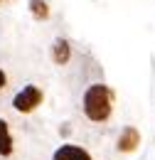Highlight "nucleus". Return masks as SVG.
<instances>
[{
  "instance_id": "f257e3e1",
  "label": "nucleus",
  "mask_w": 155,
  "mask_h": 160,
  "mask_svg": "<svg viewBox=\"0 0 155 160\" xmlns=\"http://www.w3.org/2000/svg\"><path fill=\"white\" fill-rule=\"evenodd\" d=\"M113 111V91L106 84H91L84 94V113L89 121L103 123Z\"/></svg>"
},
{
  "instance_id": "f03ea898",
  "label": "nucleus",
  "mask_w": 155,
  "mask_h": 160,
  "mask_svg": "<svg viewBox=\"0 0 155 160\" xmlns=\"http://www.w3.org/2000/svg\"><path fill=\"white\" fill-rule=\"evenodd\" d=\"M39 103H42V91H39L37 86H32V84L25 86L18 96H15V101H12V106L18 108L20 113H32Z\"/></svg>"
},
{
  "instance_id": "7ed1b4c3",
  "label": "nucleus",
  "mask_w": 155,
  "mask_h": 160,
  "mask_svg": "<svg viewBox=\"0 0 155 160\" xmlns=\"http://www.w3.org/2000/svg\"><path fill=\"white\" fill-rule=\"evenodd\" d=\"M52 160H94V158L84 148L72 145V143H64V145H59L57 150H54V158Z\"/></svg>"
},
{
  "instance_id": "20e7f679",
  "label": "nucleus",
  "mask_w": 155,
  "mask_h": 160,
  "mask_svg": "<svg viewBox=\"0 0 155 160\" xmlns=\"http://www.w3.org/2000/svg\"><path fill=\"white\" fill-rule=\"evenodd\" d=\"M138 143H140V133H138L136 128H123L121 131V136H118V140H116V145H118V150L121 153H133L138 148Z\"/></svg>"
},
{
  "instance_id": "39448f33",
  "label": "nucleus",
  "mask_w": 155,
  "mask_h": 160,
  "mask_svg": "<svg viewBox=\"0 0 155 160\" xmlns=\"http://www.w3.org/2000/svg\"><path fill=\"white\" fill-rule=\"evenodd\" d=\"M0 155L2 158L12 155V136H10V128L2 118H0Z\"/></svg>"
},
{
  "instance_id": "423d86ee",
  "label": "nucleus",
  "mask_w": 155,
  "mask_h": 160,
  "mask_svg": "<svg viewBox=\"0 0 155 160\" xmlns=\"http://www.w3.org/2000/svg\"><path fill=\"white\" fill-rule=\"evenodd\" d=\"M52 49H54V62L57 64H67L69 62V42L67 40H57Z\"/></svg>"
},
{
  "instance_id": "0eeeda50",
  "label": "nucleus",
  "mask_w": 155,
  "mask_h": 160,
  "mask_svg": "<svg viewBox=\"0 0 155 160\" xmlns=\"http://www.w3.org/2000/svg\"><path fill=\"white\" fill-rule=\"evenodd\" d=\"M30 10H32V15H35L37 20H47V18H49V8H47L44 0H32V2H30Z\"/></svg>"
},
{
  "instance_id": "6e6552de",
  "label": "nucleus",
  "mask_w": 155,
  "mask_h": 160,
  "mask_svg": "<svg viewBox=\"0 0 155 160\" xmlns=\"http://www.w3.org/2000/svg\"><path fill=\"white\" fill-rule=\"evenodd\" d=\"M5 84H8V77H5V72H2V69H0V89H2V86H5Z\"/></svg>"
}]
</instances>
